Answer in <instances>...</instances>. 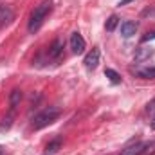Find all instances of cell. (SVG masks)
<instances>
[{"mask_svg":"<svg viewBox=\"0 0 155 155\" xmlns=\"http://www.w3.org/2000/svg\"><path fill=\"white\" fill-rule=\"evenodd\" d=\"M51 5H52L51 0H45V2H41L40 5L35 7V11H33V15H31V20H29V33H36L40 27H41L45 16H47L49 11H51Z\"/></svg>","mask_w":155,"mask_h":155,"instance_id":"1","label":"cell"},{"mask_svg":"<svg viewBox=\"0 0 155 155\" xmlns=\"http://www.w3.org/2000/svg\"><path fill=\"white\" fill-rule=\"evenodd\" d=\"M60 116V108H56V107H49V108H45L43 112H40L38 116L35 117V121H33V128L35 130H41V128H45V126H49L51 123H54L56 119Z\"/></svg>","mask_w":155,"mask_h":155,"instance_id":"2","label":"cell"},{"mask_svg":"<svg viewBox=\"0 0 155 155\" xmlns=\"http://www.w3.org/2000/svg\"><path fill=\"white\" fill-rule=\"evenodd\" d=\"M83 63H85V67H87L88 71H94V69L99 65V49H92V51L85 56Z\"/></svg>","mask_w":155,"mask_h":155,"instance_id":"3","label":"cell"},{"mask_svg":"<svg viewBox=\"0 0 155 155\" xmlns=\"http://www.w3.org/2000/svg\"><path fill=\"white\" fill-rule=\"evenodd\" d=\"M85 47H87V43H85L83 36H81L79 33H72V35H71V49H72V52L81 54V52L85 51Z\"/></svg>","mask_w":155,"mask_h":155,"instance_id":"4","label":"cell"},{"mask_svg":"<svg viewBox=\"0 0 155 155\" xmlns=\"http://www.w3.org/2000/svg\"><path fill=\"white\" fill-rule=\"evenodd\" d=\"M148 143H134V144H130V146H126L121 155H141V152L144 150V146H146Z\"/></svg>","mask_w":155,"mask_h":155,"instance_id":"5","label":"cell"},{"mask_svg":"<svg viewBox=\"0 0 155 155\" xmlns=\"http://www.w3.org/2000/svg\"><path fill=\"white\" fill-rule=\"evenodd\" d=\"M137 33V24L135 22H123L121 24V35L124 38H130Z\"/></svg>","mask_w":155,"mask_h":155,"instance_id":"6","label":"cell"},{"mask_svg":"<svg viewBox=\"0 0 155 155\" xmlns=\"http://www.w3.org/2000/svg\"><path fill=\"white\" fill-rule=\"evenodd\" d=\"M61 52H63V41L61 40H54V43L49 49V58L51 60H58L61 56Z\"/></svg>","mask_w":155,"mask_h":155,"instance_id":"7","label":"cell"},{"mask_svg":"<svg viewBox=\"0 0 155 155\" xmlns=\"http://www.w3.org/2000/svg\"><path fill=\"white\" fill-rule=\"evenodd\" d=\"M13 11H11V7H7V5H0V25H7L11 20H13Z\"/></svg>","mask_w":155,"mask_h":155,"instance_id":"8","label":"cell"},{"mask_svg":"<svg viewBox=\"0 0 155 155\" xmlns=\"http://www.w3.org/2000/svg\"><path fill=\"white\" fill-rule=\"evenodd\" d=\"M20 99H22V92L18 88H15L11 92V96H9V108L11 110H16V107L20 105Z\"/></svg>","mask_w":155,"mask_h":155,"instance_id":"9","label":"cell"},{"mask_svg":"<svg viewBox=\"0 0 155 155\" xmlns=\"http://www.w3.org/2000/svg\"><path fill=\"white\" fill-rule=\"evenodd\" d=\"M135 74L139 78H144V79H153L155 78V67H146V69H137Z\"/></svg>","mask_w":155,"mask_h":155,"instance_id":"10","label":"cell"},{"mask_svg":"<svg viewBox=\"0 0 155 155\" xmlns=\"http://www.w3.org/2000/svg\"><path fill=\"white\" fill-rule=\"evenodd\" d=\"M13 117H15V110H9V114L4 117L2 123H0V130H2V132H5V130L11 128V124H13Z\"/></svg>","mask_w":155,"mask_h":155,"instance_id":"11","label":"cell"},{"mask_svg":"<svg viewBox=\"0 0 155 155\" xmlns=\"http://www.w3.org/2000/svg\"><path fill=\"white\" fill-rule=\"evenodd\" d=\"M105 76L108 78V79H110L114 85H119V83H121V76L117 74L114 69H107V71H105Z\"/></svg>","mask_w":155,"mask_h":155,"instance_id":"12","label":"cell"},{"mask_svg":"<svg viewBox=\"0 0 155 155\" xmlns=\"http://www.w3.org/2000/svg\"><path fill=\"white\" fill-rule=\"evenodd\" d=\"M117 24H119V18H117L116 15H112V16L107 20V24H105V29H107L108 33H112V31L117 27Z\"/></svg>","mask_w":155,"mask_h":155,"instance_id":"13","label":"cell"},{"mask_svg":"<svg viewBox=\"0 0 155 155\" xmlns=\"http://www.w3.org/2000/svg\"><path fill=\"white\" fill-rule=\"evenodd\" d=\"M152 54H153V52H152L150 49H141V51H139V54L135 56V61H143V60H146V58H150Z\"/></svg>","mask_w":155,"mask_h":155,"instance_id":"14","label":"cell"},{"mask_svg":"<svg viewBox=\"0 0 155 155\" xmlns=\"http://www.w3.org/2000/svg\"><path fill=\"white\" fill-rule=\"evenodd\" d=\"M61 146V141L60 139H56V141H52V143H49L47 144V152H51V153H54V152H58V148Z\"/></svg>","mask_w":155,"mask_h":155,"instance_id":"15","label":"cell"},{"mask_svg":"<svg viewBox=\"0 0 155 155\" xmlns=\"http://www.w3.org/2000/svg\"><path fill=\"white\" fill-rule=\"evenodd\" d=\"M152 153H155V141L148 143V144L144 146V150L141 152V155H152Z\"/></svg>","mask_w":155,"mask_h":155,"instance_id":"16","label":"cell"},{"mask_svg":"<svg viewBox=\"0 0 155 155\" xmlns=\"http://www.w3.org/2000/svg\"><path fill=\"white\" fill-rule=\"evenodd\" d=\"M144 41H148V40H155V31H152V33H148V35H146V36H144Z\"/></svg>","mask_w":155,"mask_h":155,"instance_id":"17","label":"cell"},{"mask_svg":"<svg viewBox=\"0 0 155 155\" xmlns=\"http://www.w3.org/2000/svg\"><path fill=\"white\" fill-rule=\"evenodd\" d=\"M146 110H148V112H153V110H155V101H152V103H148Z\"/></svg>","mask_w":155,"mask_h":155,"instance_id":"18","label":"cell"},{"mask_svg":"<svg viewBox=\"0 0 155 155\" xmlns=\"http://www.w3.org/2000/svg\"><path fill=\"white\" fill-rule=\"evenodd\" d=\"M130 2H134V0H121L119 5H126V4H130Z\"/></svg>","mask_w":155,"mask_h":155,"instance_id":"19","label":"cell"},{"mask_svg":"<svg viewBox=\"0 0 155 155\" xmlns=\"http://www.w3.org/2000/svg\"><path fill=\"white\" fill-rule=\"evenodd\" d=\"M0 155H4V148L2 146H0Z\"/></svg>","mask_w":155,"mask_h":155,"instance_id":"20","label":"cell"},{"mask_svg":"<svg viewBox=\"0 0 155 155\" xmlns=\"http://www.w3.org/2000/svg\"><path fill=\"white\" fill-rule=\"evenodd\" d=\"M152 128H153V130H155V119H153V123H152Z\"/></svg>","mask_w":155,"mask_h":155,"instance_id":"21","label":"cell"}]
</instances>
